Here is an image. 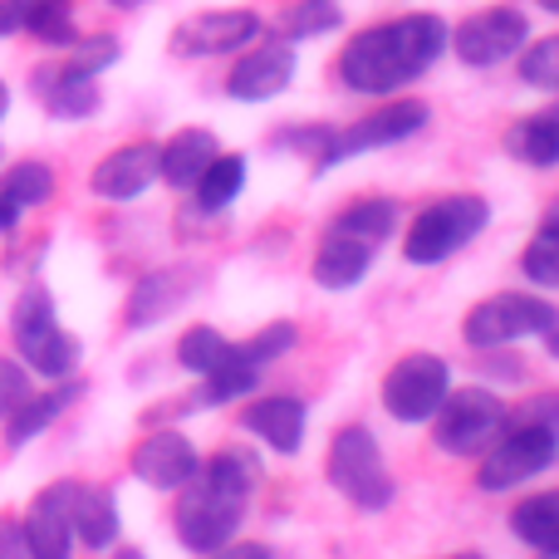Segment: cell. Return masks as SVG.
Segmentation results:
<instances>
[{"label": "cell", "instance_id": "1", "mask_svg": "<svg viewBox=\"0 0 559 559\" xmlns=\"http://www.w3.org/2000/svg\"><path fill=\"white\" fill-rule=\"evenodd\" d=\"M447 49V20L442 15H397L383 25H368L338 49V79L348 94L393 98L407 84L427 74Z\"/></svg>", "mask_w": 559, "mask_h": 559}, {"label": "cell", "instance_id": "2", "mask_svg": "<svg viewBox=\"0 0 559 559\" xmlns=\"http://www.w3.org/2000/svg\"><path fill=\"white\" fill-rule=\"evenodd\" d=\"M255 486H261V462L241 447H222L206 466H197V476L177 496V540L192 555H212L236 540Z\"/></svg>", "mask_w": 559, "mask_h": 559}, {"label": "cell", "instance_id": "3", "mask_svg": "<svg viewBox=\"0 0 559 559\" xmlns=\"http://www.w3.org/2000/svg\"><path fill=\"white\" fill-rule=\"evenodd\" d=\"M491 222V206L476 192H456V197H437L423 212L407 222L403 231V255L407 265H442L452 261L462 246H472L476 236Z\"/></svg>", "mask_w": 559, "mask_h": 559}, {"label": "cell", "instance_id": "4", "mask_svg": "<svg viewBox=\"0 0 559 559\" xmlns=\"http://www.w3.org/2000/svg\"><path fill=\"white\" fill-rule=\"evenodd\" d=\"M329 481L358 511H383V506H393V491H397L378 437L358 423L338 427L334 442H329Z\"/></svg>", "mask_w": 559, "mask_h": 559}, {"label": "cell", "instance_id": "5", "mask_svg": "<svg viewBox=\"0 0 559 559\" xmlns=\"http://www.w3.org/2000/svg\"><path fill=\"white\" fill-rule=\"evenodd\" d=\"M506 423H511V407L491 388H452L442 397V407L432 413V442L447 456H481L506 432Z\"/></svg>", "mask_w": 559, "mask_h": 559}, {"label": "cell", "instance_id": "6", "mask_svg": "<svg viewBox=\"0 0 559 559\" xmlns=\"http://www.w3.org/2000/svg\"><path fill=\"white\" fill-rule=\"evenodd\" d=\"M427 118H432V108H427L423 98H393V104L354 118L348 128H329L324 147H319V157H314V173L348 163V157H364V153H378V147L403 143V138L423 133Z\"/></svg>", "mask_w": 559, "mask_h": 559}, {"label": "cell", "instance_id": "7", "mask_svg": "<svg viewBox=\"0 0 559 559\" xmlns=\"http://www.w3.org/2000/svg\"><path fill=\"white\" fill-rule=\"evenodd\" d=\"M550 338L555 334V305L545 295H521V289H501V295L481 299L466 309L462 319V338L472 348H501L515 338Z\"/></svg>", "mask_w": 559, "mask_h": 559}, {"label": "cell", "instance_id": "8", "mask_svg": "<svg viewBox=\"0 0 559 559\" xmlns=\"http://www.w3.org/2000/svg\"><path fill=\"white\" fill-rule=\"evenodd\" d=\"M559 456V437L555 423H521L506 427L481 456V472H476V486L481 491H515V486L535 481L540 472H550Z\"/></svg>", "mask_w": 559, "mask_h": 559}, {"label": "cell", "instance_id": "9", "mask_svg": "<svg viewBox=\"0 0 559 559\" xmlns=\"http://www.w3.org/2000/svg\"><path fill=\"white\" fill-rule=\"evenodd\" d=\"M452 393V368L437 354H403L383 378V407L393 423H432L442 397Z\"/></svg>", "mask_w": 559, "mask_h": 559}, {"label": "cell", "instance_id": "10", "mask_svg": "<svg viewBox=\"0 0 559 559\" xmlns=\"http://www.w3.org/2000/svg\"><path fill=\"white\" fill-rule=\"evenodd\" d=\"M447 45L456 49V59H462L466 69H491V64L515 59L531 45V20L515 5L476 10V15H466L456 29H447Z\"/></svg>", "mask_w": 559, "mask_h": 559}, {"label": "cell", "instance_id": "11", "mask_svg": "<svg viewBox=\"0 0 559 559\" xmlns=\"http://www.w3.org/2000/svg\"><path fill=\"white\" fill-rule=\"evenodd\" d=\"M265 35V20L255 10H202L187 15L173 29V55L177 59H216V55H241Z\"/></svg>", "mask_w": 559, "mask_h": 559}, {"label": "cell", "instance_id": "12", "mask_svg": "<svg viewBox=\"0 0 559 559\" xmlns=\"http://www.w3.org/2000/svg\"><path fill=\"white\" fill-rule=\"evenodd\" d=\"M295 84V45L285 39H255L251 49H241V59L226 74V94L236 104H265V98H280Z\"/></svg>", "mask_w": 559, "mask_h": 559}, {"label": "cell", "instance_id": "13", "mask_svg": "<svg viewBox=\"0 0 559 559\" xmlns=\"http://www.w3.org/2000/svg\"><path fill=\"white\" fill-rule=\"evenodd\" d=\"M197 466H202L197 447L187 442L182 432H173V427L147 432L143 442L133 447V476L143 486H153V491H182V486L197 476Z\"/></svg>", "mask_w": 559, "mask_h": 559}, {"label": "cell", "instance_id": "14", "mask_svg": "<svg viewBox=\"0 0 559 559\" xmlns=\"http://www.w3.org/2000/svg\"><path fill=\"white\" fill-rule=\"evenodd\" d=\"M69 496H74V481H55L49 491H39L35 501H29L25 521H20V535H25L29 559H69V555H74Z\"/></svg>", "mask_w": 559, "mask_h": 559}, {"label": "cell", "instance_id": "15", "mask_svg": "<svg viewBox=\"0 0 559 559\" xmlns=\"http://www.w3.org/2000/svg\"><path fill=\"white\" fill-rule=\"evenodd\" d=\"M153 182H157V143L114 147V153L94 167V177H88L94 197H104V202H138Z\"/></svg>", "mask_w": 559, "mask_h": 559}, {"label": "cell", "instance_id": "16", "mask_svg": "<svg viewBox=\"0 0 559 559\" xmlns=\"http://www.w3.org/2000/svg\"><path fill=\"white\" fill-rule=\"evenodd\" d=\"M35 94H39V104H45V114L49 118H64V123L98 114V104H104L98 79L84 74L79 64H45V69H35Z\"/></svg>", "mask_w": 559, "mask_h": 559}, {"label": "cell", "instance_id": "17", "mask_svg": "<svg viewBox=\"0 0 559 559\" xmlns=\"http://www.w3.org/2000/svg\"><path fill=\"white\" fill-rule=\"evenodd\" d=\"M305 423H309L305 403H299V397H285V393L255 397V403L241 413L246 432L261 437V442L271 447V452H280V456H295L299 447H305Z\"/></svg>", "mask_w": 559, "mask_h": 559}, {"label": "cell", "instance_id": "18", "mask_svg": "<svg viewBox=\"0 0 559 559\" xmlns=\"http://www.w3.org/2000/svg\"><path fill=\"white\" fill-rule=\"evenodd\" d=\"M216 153H222V147H216L212 128H182V133H173L157 147V177H163L167 187H177V192H192V182L206 173V163H212Z\"/></svg>", "mask_w": 559, "mask_h": 559}, {"label": "cell", "instance_id": "19", "mask_svg": "<svg viewBox=\"0 0 559 559\" xmlns=\"http://www.w3.org/2000/svg\"><path fill=\"white\" fill-rule=\"evenodd\" d=\"M15 348H20V364H25L29 373L49 378V383H64V378H74V368H79V338L59 324L15 334Z\"/></svg>", "mask_w": 559, "mask_h": 559}, {"label": "cell", "instance_id": "20", "mask_svg": "<svg viewBox=\"0 0 559 559\" xmlns=\"http://www.w3.org/2000/svg\"><path fill=\"white\" fill-rule=\"evenodd\" d=\"M69 531L88 550H108L118 540V501L108 486H79L69 496Z\"/></svg>", "mask_w": 559, "mask_h": 559}, {"label": "cell", "instance_id": "21", "mask_svg": "<svg viewBox=\"0 0 559 559\" xmlns=\"http://www.w3.org/2000/svg\"><path fill=\"white\" fill-rule=\"evenodd\" d=\"M79 393H84V383H74V378H64V383L45 388V393H29L25 403H20L15 413L5 417V442H10V447L35 442V437L45 432V427H55L59 417H64V407L74 403Z\"/></svg>", "mask_w": 559, "mask_h": 559}, {"label": "cell", "instance_id": "22", "mask_svg": "<svg viewBox=\"0 0 559 559\" xmlns=\"http://www.w3.org/2000/svg\"><path fill=\"white\" fill-rule=\"evenodd\" d=\"M368 271H373V246L324 231V241H319V251H314V280L319 285L324 289H354V285L368 280Z\"/></svg>", "mask_w": 559, "mask_h": 559}, {"label": "cell", "instance_id": "23", "mask_svg": "<svg viewBox=\"0 0 559 559\" xmlns=\"http://www.w3.org/2000/svg\"><path fill=\"white\" fill-rule=\"evenodd\" d=\"M397 231V202H388V197H358V202H348L344 212L329 222V236H348V241H364L378 251V241H388V236Z\"/></svg>", "mask_w": 559, "mask_h": 559}, {"label": "cell", "instance_id": "24", "mask_svg": "<svg viewBox=\"0 0 559 559\" xmlns=\"http://www.w3.org/2000/svg\"><path fill=\"white\" fill-rule=\"evenodd\" d=\"M187 285H192V280H187L182 271H147L143 280H138L133 299H128V324L147 329L163 314H173V305H182Z\"/></svg>", "mask_w": 559, "mask_h": 559}, {"label": "cell", "instance_id": "25", "mask_svg": "<svg viewBox=\"0 0 559 559\" xmlns=\"http://www.w3.org/2000/svg\"><path fill=\"white\" fill-rule=\"evenodd\" d=\"M506 153H511L515 163L555 167L559 163V114L555 108H540V114L521 118V123L506 133Z\"/></svg>", "mask_w": 559, "mask_h": 559}, {"label": "cell", "instance_id": "26", "mask_svg": "<svg viewBox=\"0 0 559 559\" xmlns=\"http://www.w3.org/2000/svg\"><path fill=\"white\" fill-rule=\"evenodd\" d=\"M511 531H515V540L531 545L535 555H559V496L555 491L525 496L511 511Z\"/></svg>", "mask_w": 559, "mask_h": 559}, {"label": "cell", "instance_id": "27", "mask_svg": "<svg viewBox=\"0 0 559 559\" xmlns=\"http://www.w3.org/2000/svg\"><path fill=\"white\" fill-rule=\"evenodd\" d=\"M241 192H246V157H236V153H216L206 163V173L192 182V197L202 212H226Z\"/></svg>", "mask_w": 559, "mask_h": 559}, {"label": "cell", "instance_id": "28", "mask_svg": "<svg viewBox=\"0 0 559 559\" xmlns=\"http://www.w3.org/2000/svg\"><path fill=\"white\" fill-rule=\"evenodd\" d=\"M231 358H236V344L222 334V329H212V324H192L182 338H177V364H182L187 373H197V378L226 368Z\"/></svg>", "mask_w": 559, "mask_h": 559}, {"label": "cell", "instance_id": "29", "mask_svg": "<svg viewBox=\"0 0 559 559\" xmlns=\"http://www.w3.org/2000/svg\"><path fill=\"white\" fill-rule=\"evenodd\" d=\"M0 197L15 202L20 212L49 206V197H55V167L49 163H15L5 177H0Z\"/></svg>", "mask_w": 559, "mask_h": 559}, {"label": "cell", "instance_id": "30", "mask_svg": "<svg viewBox=\"0 0 559 559\" xmlns=\"http://www.w3.org/2000/svg\"><path fill=\"white\" fill-rule=\"evenodd\" d=\"M255 383H261V368H251V364L241 358V348H236L231 364L202 378V388H197V407H222V403H236V397H246Z\"/></svg>", "mask_w": 559, "mask_h": 559}, {"label": "cell", "instance_id": "31", "mask_svg": "<svg viewBox=\"0 0 559 559\" xmlns=\"http://www.w3.org/2000/svg\"><path fill=\"white\" fill-rule=\"evenodd\" d=\"M344 25V10L334 0H295V5L280 15V39L295 45V39H314V35H329V29Z\"/></svg>", "mask_w": 559, "mask_h": 559}, {"label": "cell", "instance_id": "32", "mask_svg": "<svg viewBox=\"0 0 559 559\" xmlns=\"http://www.w3.org/2000/svg\"><path fill=\"white\" fill-rule=\"evenodd\" d=\"M521 271H525L531 285H540V289L559 285V222H555V216L540 226V231H535V241L525 246Z\"/></svg>", "mask_w": 559, "mask_h": 559}, {"label": "cell", "instance_id": "33", "mask_svg": "<svg viewBox=\"0 0 559 559\" xmlns=\"http://www.w3.org/2000/svg\"><path fill=\"white\" fill-rule=\"evenodd\" d=\"M515 59H521V64H515L521 84L545 88V94H555V88H559V39H555V35L531 39V45H525Z\"/></svg>", "mask_w": 559, "mask_h": 559}, {"label": "cell", "instance_id": "34", "mask_svg": "<svg viewBox=\"0 0 559 559\" xmlns=\"http://www.w3.org/2000/svg\"><path fill=\"white\" fill-rule=\"evenodd\" d=\"M25 35H35L39 45H55V49H69L79 39V25H74V5L69 0H45L35 10V20L25 25Z\"/></svg>", "mask_w": 559, "mask_h": 559}, {"label": "cell", "instance_id": "35", "mask_svg": "<svg viewBox=\"0 0 559 559\" xmlns=\"http://www.w3.org/2000/svg\"><path fill=\"white\" fill-rule=\"evenodd\" d=\"M295 344H299V329L289 324V319H275V324H265L261 334H251L246 344H236V348H241V358L251 368H265V364H275V358H285Z\"/></svg>", "mask_w": 559, "mask_h": 559}, {"label": "cell", "instance_id": "36", "mask_svg": "<svg viewBox=\"0 0 559 559\" xmlns=\"http://www.w3.org/2000/svg\"><path fill=\"white\" fill-rule=\"evenodd\" d=\"M55 324V299H49L45 285H25L15 299V309H10V329L15 334H29V329H45Z\"/></svg>", "mask_w": 559, "mask_h": 559}, {"label": "cell", "instance_id": "37", "mask_svg": "<svg viewBox=\"0 0 559 559\" xmlns=\"http://www.w3.org/2000/svg\"><path fill=\"white\" fill-rule=\"evenodd\" d=\"M29 393H35V388H29V368L20 364V358L0 354V423H5V417L15 413V407L25 403Z\"/></svg>", "mask_w": 559, "mask_h": 559}, {"label": "cell", "instance_id": "38", "mask_svg": "<svg viewBox=\"0 0 559 559\" xmlns=\"http://www.w3.org/2000/svg\"><path fill=\"white\" fill-rule=\"evenodd\" d=\"M69 49H74V59H69V64H79L84 74H94V79L118 59V39H114V35H88V39L79 35Z\"/></svg>", "mask_w": 559, "mask_h": 559}, {"label": "cell", "instance_id": "39", "mask_svg": "<svg viewBox=\"0 0 559 559\" xmlns=\"http://www.w3.org/2000/svg\"><path fill=\"white\" fill-rule=\"evenodd\" d=\"M39 5H45V0H0V39L25 35V25L35 20Z\"/></svg>", "mask_w": 559, "mask_h": 559}, {"label": "cell", "instance_id": "40", "mask_svg": "<svg viewBox=\"0 0 559 559\" xmlns=\"http://www.w3.org/2000/svg\"><path fill=\"white\" fill-rule=\"evenodd\" d=\"M0 559H29L25 535H20V521H15V515H0Z\"/></svg>", "mask_w": 559, "mask_h": 559}, {"label": "cell", "instance_id": "41", "mask_svg": "<svg viewBox=\"0 0 559 559\" xmlns=\"http://www.w3.org/2000/svg\"><path fill=\"white\" fill-rule=\"evenodd\" d=\"M206 559H275V555H271V545H261V540H226L222 550H212Z\"/></svg>", "mask_w": 559, "mask_h": 559}, {"label": "cell", "instance_id": "42", "mask_svg": "<svg viewBox=\"0 0 559 559\" xmlns=\"http://www.w3.org/2000/svg\"><path fill=\"white\" fill-rule=\"evenodd\" d=\"M20 216H25V212H20L15 202H5V197H0V236H10V231H15V226H20Z\"/></svg>", "mask_w": 559, "mask_h": 559}, {"label": "cell", "instance_id": "43", "mask_svg": "<svg viewBox=\"0 0 559 559\" xmlns=\"http://www.w3.org/2000/svg\"><path fill=\"white\" fill-rule=\"evenodd\" d=\"M5 108H10V88H5V79H0V118H5Z\"/></svg>", "mask_w": 559, "mask_h": 559}, {"label": "cell", "instance_id": "44", "mask_svg": "<svg viewBox=\"0 0 559 559\" xmlns=\"http://www.w3.org/2000/svg\"><path fill=\"white\" fill-rule=\"evenodd\" d=\"M108 5H118V10H133V5H143V0H108Z\"/></svg>", "mask_w": 559, "mask_h": 559}, {"label": "cell", "instance_id": "45", "mask_svg": "<svg viewBox=\"0 0 559 559\" xmlns=\"http://www.w3.org/2000/svg\"><path fill=\"white\" fill-rule=\"evenodd\" d=\"M447 559H486V555H447Z\"/></svg>", "mask_w": 559, "mask_h": 559}, {"label": "cell", "instance_id": "46", "mask_svg": "<svg viewBox=\"0 0 559 559\" xmlns=\"http://www.w3.org/2000/svg\"><path fill=\"white\" fill-rule=\"evenodd\" d=\"M540 5H545V10H559V0H540Z\"/></svg>", "mask_w": 559, "mask_h": 559}, {"label": "cell", "instance_id": "47", "mask_svg": "<svg viewBox=\"0 0 559 559\" xmlns=\"http://www.w3.org/2000/svg\"><path fill=\"white\" fill-rule=\"evenodd\" d=\"M123 559H138V555H123Z\"/></svg>", "mask_w": 559, "mask_h": 559}]
</instances>
